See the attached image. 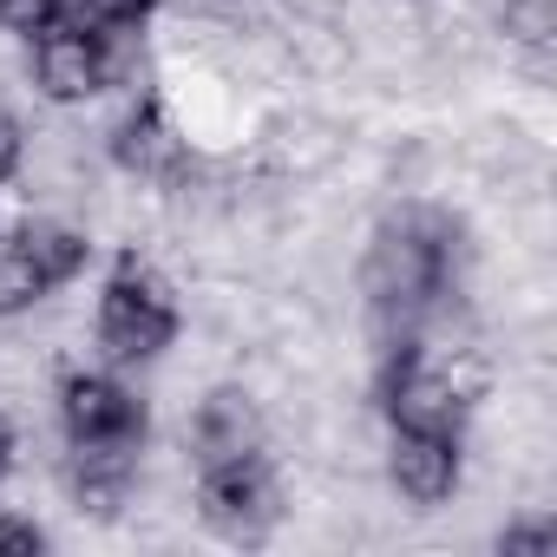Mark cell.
Returning a JSON list of instances; mask_svg holds the SVG:
<instances>
[{"mask_svg":"<svg viewBox=\"0 0 557 557\" xmlns=\"http://www.w3.org/2000/svg\"><path fill=\"white\" fill-rule=\"evenodd\" d=\"M440 289H446V243L420 236L413 223H407V230H387V236L374 243L368 296H374V315H381V322H413Z\"/></svg>","mask_w":557,"mask_h":557,"instance_id":"obj_1","label":"cell"},{"mask_svg":"<svg viewBox=\"0 0 557 557\" xmlns=\"http://www.w3.org/2000/svg\"><path fill=\"white\" fill-rule=\"evenodd\" d=\"M177 335V315H171V296L151 269L125 262L112 283H106V302H99V342L112 361H151L164 342Z\"/></svg>","mask_w":557,"mask_h":557,"instance_id":"obj_2","label":"cell"},{"mask_svg":"<svg viewBox=\"0 0 557 557\" xmlns=\"http://www.w3.org/2000/svg\"><path fill=\"white\" fill-rule=\"evenodd\" d=\"M60 407H66V433H73V446L138 453V440H145V413H138V400H132L125 387L99 381V374H73Z\"/></svg>","mask_w":557,"mask_h":557,"instance_id":"obj_3","label":"cell"},{"mask_svg":"<svg viewBox=\"0 0 557 557\" xmlns=\"http://www.w3.org/2000/svg\"><path fill=\"white\" fill-rule=\"evenodd\" d=\"M203 518H210L223 537H262V524L275 518V492H269L262 466H256V459L203 466Z\"/></svg>","mask_w":557,"mask_h":557,"instance_id":"obj_4","label":"cell"},{"mask_svg":"<svg viewBox=\"0 0 557 557\" xmlns=\"http://www.w3.org/2000/svg\"><path fill=\"white\" fill-rule=\"evenodd\" d=\"M106 40H112V34H92V27H79V21H60L53 34H40V86H47L53 99H86V92H99L106 73H112Z\"/></svg>","mask_w":557,"mask_h":557,"instance_id":"obj_5","label":"cell"},{"mask_svg":"<svg viewBox=\"0 0 557 557\" xmlns=\"http://www.w3.org/2000/svg\"><path fill=\"white\" fill-rule=\"evenodd\" d=\"M394 485H400L413 505H440V498L459 485L453 433H413V426H400V440H394Z\"/></svg>","mask_w":557,"mask_h":557,"instance_id":"obj_6","label":"cell"},{"mask_svg":"<svg viewBox=\"0 0 557 557\" xmlns=\"http://www.w3.org/2000/svg\"><path fill=\"white\" fill-rule=\"evenodd\" d=\"M387 413H394V426H413V433H459L466 400L453 381H440L426 368H400L387 381Z\"/></svg>","mask_w":557,"mask_h":557,"instance_id":"obj_7","label":"cell"},{"mask_svg":"<svg viewBox=\"0 0 557 557\" xmlns=\"http://www.w3.org/2000/svg\"><path fill=\"white\" fill-rule=\"evenodd\" d=\"M256 453V413L243 407V394H210L197 413V459L223 466V459H249Z\"/></svg>","mask_w":557,"mask_h":557,"instance_id":"obj_8","label":"cell"},{"mask_svg":"<svg viewBox=\"0 0 557 557\" xmlns=\"http://www.w3.org/2000/svg\"><path fill=\"white\" fill-rule=\"evenodd\" d=\"M119 158H125L138 177H177V171H184V145H177V132L164 125V112H158V106H145V112L125 125Z\"/></svg>","mask_w":557,"mask_h":557,"instance_id":"obj_9","label":"cell"},{"mask_svg":"<svg viewBox=\"0 0 557 557\" xmlns=\"http://www.w3.org/2000/svg\"><path fill=\"white\" fill-rule=\"evenodd\" d=\"M21 243H27L34 269L47 275V289L53 283H73V275L86 269V236L66 230V223H34V230H21Z\"/></svg>","mask_w":557,"mask_h":557,"instance_id":"obj_10","label":"cell"},{"mask_svg":"<svg viewBox=\"0 0 557 557\" xmlns=\"http://www.w3.org/2000/svg\"><path fill=\"white\" fill-rule=\"evenodd\" d=\"M40 289H47V275L34 269L27 243H21V236H0V315L40 302Z\"/></svg>","mask_w":557,"mask_h":557,"instance_id":"obj_11","label":"cell"},{"mask_svg":"<svg viewBox=\"0 0 557 557\" xmlns=\"http://www.w3.org/2000/svg\"><path fill=\"white\" fill-rule=\"evenodd\" d=\"M151 8H158V0H73V21L92 27V34H125V27H138Z\"/></svg>","mask_w":557,"mask_h":557,"instance_id":"obj_12","label":"cell"},{"mask_svg":"<svg viewBox=\"0 0 557 557\" xmlns=\"http://www.w3.org/2000/svg\"><path fill=\"white\" fill-rule=\"evenodd\" d=\"M0 21L21 34H53L60 21H73V0H0Z\"/></svg>","mask_w":557,"mask_h":557,"instance_id":"obj_13","label":"cell"},{"mask_svg":"<svg viewBox=\"0 0 557 557\" xmlns=\"http://www.w3.org/2000/svg\"><path fill=\"white\" fill-rule=\"evenodd\" d=\"M505 27L524 40V47H544L557 34V0H511L505 8Z\"/></svg>","mask_w":557,"mask_h":557,"instance_id":"obj_14","label":"cell"},{"mask_svg":"<svg viewBox=\"0 0 557 557\" xmlns=\"http://www.w3.org/2000/svg\"><path fill=\"white\" fill-rule=\"evenodd\" d=\"M40 544H47V537H40L34 524H14V518H8V524H0V550H27V557H34Z\"/></svg>","mask_w":557,"mask_h":557,"instance_id":"obj_15","label":"cell"},{"mask_svg":"<svg viewBox=\"0 0 557 557\" xmlns=\"http://www.w3.org/2000/svg\"><path fill=\"white\" fill-rule=\"evenodd\" d=\"M544 544H550L544 524H531V531H505V550H544Z\"/></svg>","mask_w":557,"mask_h":557,"instance_id":"obj_16","label":"cell"},{"mask_svg":"<svg viewBox=\"0 0 557 557\" xmlns=\"http://www.w3.org/2000/svg\"><path fill=\"white\" fill-rule=\"evenodd\" d=\"M14 158H21V138H14L8 119H0V177H14Z\"/></svg>","mask_w":557,"mask_h":557,"instance_id":"obj_17","label":"cell"},{"mask_svg":"<svg viewBox=\"0 0 557 557\" xmlns=\"http://www.w3.org/2000/svg\"><path fill=\"white\" fill-rule=\"evenodd\" d=\"M8 466H14V433H8V420H0V479H8Z\"/></svg>","mask_w":557,"mask_h":557,"instance_id":"obj_18","label":"cell"}]
</instances>
